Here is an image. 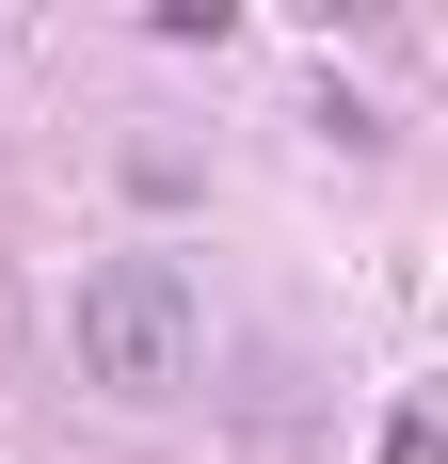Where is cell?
<instances>
[{"label":"cell","instance_id":"obj_2","mask_svg":"<svg viewBox=\"0 0 448 464\" xmlns=\"http://www.w3.org/2000/svg\"><path fill=\"white\" fill-rule=\"evenodd\" d=\"M385 464H448V417H401V432H385Z\"/></svg>","mask_w":448,"mask_h":464},{"label":"cell","instance_id":"obj_1","mask_svg":"<svg viewBox=\"0 0 448 464\" xmlns=\"http://www.w3.org/2000/svg\"><path fill=\"white\" fill-rule=\"evenodd\" d=\"M81 369L112 384V401H177V384L209 369V304H192L177 256H96L81 273Z\"/></svg>","mask_w":448,"mask_h":464}]
</instances>
